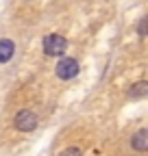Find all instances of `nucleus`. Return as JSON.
Returning a JSON list of instances; mask_svg holds the SVG:
<instances>
[{
  "label": "nucleus",
  "instance_id": "obj_8",
  "mask_svg": "<svg viewBox=\"0 0 148 156\" xmlns=\"http://www.w3.org/2000/svg\"><path fill=\"white\" fill-rule=\"evenodd\" d=\"M59 156H83V152L79 147H65V150L59 152Z\"/></svg>",
  "mask_w": 148,
  "mask_h": 156
},
{
  "label": "nucleus",
  "instance_id": "obj_2",
  "mask_svg": "<svg viewBox=\"0 0 148 156\" xmlns=\"http://www.w3.org/2000/svg\"><path fill=\"white\" fill-rule=\"evenodd\" d=\"M42 46H44V54H48V56H61V54L68 50V39H65L63 35L50 33V35L44 37Z\"/></svg>",
  "mask_w": 148,
  "mask_h": 156
},
{
  "label": "nucleus",
  "instance_id": "obj_4",
  "mask_svg": "<svg viewBox=\"0 0 148 156\" xmlns=\"http://www.w3.org/2000/svg\"><path fill=\"white\" fill-rule=\"evenodd\" d=\"M131 147L135 152L146 154L148 152V128H139L133 136H131Z\"/></svg>",
  "mask_w": 148,
  "mask_h": 156
},
{
  "label": "nucleus",
  "instance_id": "obj_7",
  "mask_svg": "<svg viewBox=\"0 0 148 156\" xmlns=\"http://www.w3.org/2000/svg\"><path fill=\"white\" fill-rule=\"evenodd\" d=\"M137 33H139L142 37H148V15L139 20V24H137Z\"/></svg>",
  "mask_w": 148,
  "mask_h": 156
},
{
  "label": "nucleus",
  "instance_id": "obj_3",
  "mask_svg": "<svg viewBox=\"0 0 148 156\" xmlns=\"http://www.w3.org/2000/svg\"><path fill=\"white\" fill-rule=\"evenodd\" d=\"M79 69H81L79 61L72 58V56H63L57 63V67H54V72H57V76L61 78V80H72V78H76Z\"/></svg>",
  "mask_w": 148,
  "mask_h": 156
},
{
  "label": "nucleus",
  "instance_id": "obj_1",
  "mask_svg": "<svg viewBox=\"0 0 148 156\" xmlns=\"http://www.w3.org/2000/svg\"><path fill=\"white\" fill-rule=\"evenodd\" d=\"M37 124H39V117H37V113L31 111V108L17 111L15 117H13V128L17 132H33L37 128Z\"/></svg>",
  "mask_w": 148,
  "mask_h": 156
},
{
  "label": "nucleus",
  "instance_id": "obj_5",
  "mask_svg": "<svg viewBox=\"0 0 148 156\" xmlns=\"http://www.w3.org/2000/svg\"><path fill=\"white\" fill-rule=\"evenodd\" d=\"M15 54V44L11 39H0V63H9Z\"/></svg>",
  "mask_w": 148,
  "mask_h": 156
},
{
  "label": "nucleus",
  "instance_id": "obj_6",
  "mask_svg": "<svg viewBox=\"0 0 148 156\" xmlns=\"http://www.w3.org/2000/svg\"><path fill=\"white\" fill-rule=\"evenodd\" d=\"M128 98H133V100L148 98V80H139V83L131 85V89H128Z\"/></svg>",
  "mask_w": 148,
  "mask_h": 156
}]
</instances>
